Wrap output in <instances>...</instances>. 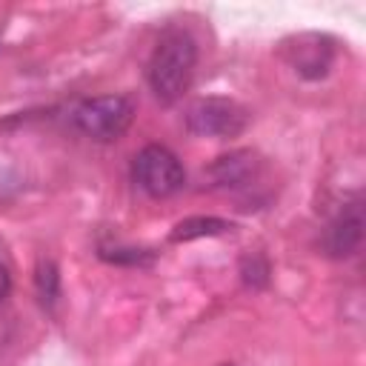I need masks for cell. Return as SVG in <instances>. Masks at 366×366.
<instances>
[{
    "label": "cell",
    "mask_w": 366,
    "mask_h": 366,
    "mask_svg": "<svg viewBox=\"0 0 366 366\" xmlns=\"http://www.w3.org/2000/svg\"><path fill=\"white\" fill-rule=\"evenodd\" d=\"M132 117H134V106L123 94L92 97V100H83L74 109V126L86 137L100 140V143L117 140L132 126Z\"/></svg>",
    "instance_id": "2"
},
{
    "label": "cell",
    "mask_w": 366,
    "mask_h": 366,
    "mask_svg": "<svg viewBox=\"0 0 366 366\" xmlns=\"http://www.w3.org/2000/svg\"><path fill=\"white\" fill-rule=\"evenodd\" d=\"M100 257H103V260H112V263H134V266L152 260V254L137 252V249H103Z\"/></svg>",
    "instance_id": "11"
},
{
    "label": "cell",
    "mask_w": 366,
    "mask_h": 366,
    "mask_svg": "<svg viewBox=\"0 0 366 366\" xmlns=\"http://www.w3.org/2000/svg\"><path fill=\"white\" fill-rule=\"evenodd\" d=\"M220 366H237V363H220Z\"/></svg>",
    "instance_id": "13"
},
{
    "label": "cell",
    "mask_w": 366,
    "mask_h": 366,
    "mask_svg": "<svg viewBox=\"0 0 366 366\" xmlns=\"http://www.w3.org/2000/svg\"><path fill=\"white\" fill-rule=\"evenodd\" d=\"M223 232H232L229 220H220V217H186V220H180L174 226L172 240L180 243V240H194V237H214V234H223Z\"/></svg>",
    "instance_id": "8"
},
{
    "label": "cell",
    "mask_w": 366,
    "mask_h": 366,
    "mask_svg": "<svg viewBox=\"0 0 366 366\" xmlns=\"http://www.w3.org/2000/svg\"><path fill=\"white\" fill-rule=\"evenodd\" d=\"M57 283H60V277H57L54 263L51 260H40V266H37V292H40V300L46 306H51L57 300Z\"/></svg>",
    "instance_id": "9"
},
{
    "label": "cell",
    "mask_w": 366,
    "mask_h": 366,
    "mask_svg": "<svg viewBox=\"0 0 366 366\" xmlns=\"http://www.w3.org/2000/svg\"><path fill=\"white\" fill-rule=\"evenodd\" d=\"M257 174H260V160L254 152H246V149L232 152L212 166V177L223 189H249L257 180Z\"/></svg>",
    "instance_id": "7"
},
{
    "label": "cell",
    "mask_w": 366,
    "mask_h": 366,
    "mask_svg": "<svg viewBox=\"0 0 366 366\" xmlns=\"http://www.w3.org/2000/svg\"><path fill=\"white\" fill-rule=\"evenodd\" d=\"M9 289H11V274H9V269L0 263V300L9 295Z\"/></svg>",
    "instance_id": "12"
},
{
    "label": "cell",
    "mask_w": 366,
    "mask_h": 366,
    "mask_svg": "<svg viewBox=\"0 0 366 366\" xmlns=\"http://www.w3.org/2000/svg\"><path fill=\"white\" fill-rule=\"evenodd\" d=\"M360 240H363V212L360 203H352L329 223L323 234V246L332 257H349L360 249Z\"/></svg>",
    "instance_id": "6"
},
{
    "label": "cell",
    "mask_w": 366,
    "mask_h": 366,
    "mask_svg": "<svg viewBox=\"0 0 366 366\" xmlns=\"http://www.w3.org/2000/svg\"><path fill=\"white\" fill-rule=\"evenodd\" d=\"M132 174L134 183L152 197H169L180 192L186 183V172L180 160L166 146H146L143 152H137Z\"/></svg>",
    "instance_id": "3"
},
{
    "label": "cell",
    "mask_w": 366,
    "mask_h": 366,
    "mask_svg": "<svg viewBox=\"0 0 366 366\" xmlns=\"http://www.w3.org/2000/svg\"><path fill=\"white\" fill-rule=\"evenodd\" d=\"M197 66V43L183 29H169L149 60V86L160 103H174L192 86Z\"/></svg>",
    "instance_id": "1"
},
{
    "label": "cell",
    "mask_w": 366,
    "mask_h": 366,
    "mask_svg": "<svg viewBox=\"0 0 366 366\" xmlns=\"http://www.w3.org/2000/svg\"><path fill=\"white\" fill-rule=\"evenodd\" d=\"M332 57H335L332 40L320 37V34H300L295 40V46H289V60H292L295 71L309 80L323 77L332 66Z\"/></svg>",
    "instance_id": "5"
},
{
    "label": "cell",
    "mask_w": 366,
    "mask_h": 366,
    "mask_svg": "<svg viewBox=\"0 0 366 366\" xmlns=\"http://www.w3.org/2000/svg\"><path fill=\"white\" fill-rule=\"evenodd\" d=\"M240 272H243V280H246L249 286H263V283L269 280V263H266L260 254L246 257Z\"/></svg>",
    "instance_id": "10"
},
{
    "label": "cell",
    "mask_w": 366,
    "mask_h": 366,
    "mask_svg": "<svg viewBox=\"0 0 366 366\" xmlns=\"http://www.w3.org/2000/svg\"><path fill=\"white\" fill-rule=\"evenodd\" d=\"M249 123V114L240 103L229 97H203L189 106L186 126L200 137H237Z\"/></svg>",
    "instance_id": "4"
}]
</instances>
